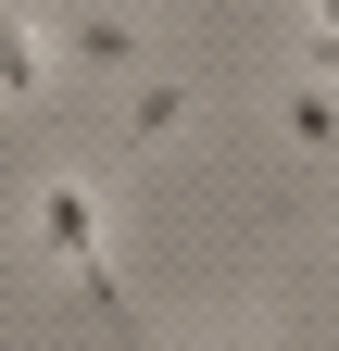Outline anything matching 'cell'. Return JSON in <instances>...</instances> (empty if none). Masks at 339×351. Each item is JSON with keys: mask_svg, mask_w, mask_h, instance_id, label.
I'll list each match as a JSON object with an SVG mask.
<instances>
[{"mask_svg": "<svg viewBox=\"0 0 339 351\" xmlns=\"http://www.w3.org/2000/svg\"><path fill=\"white\" fill-rule=\"evenodd\" d=\"M25 251H38V263H63V276L101 301V326H126V289L101 276V176H75V163H63V176H38V201H25ZM126 339H139V326H126Z\"/></svg>", "mask_w": 339, "mask_h": 351, "instance_id": "6da1fadb", "label": "cell"}, {"mask_svg": "<svg viewBox=\"0 0 339 351\" xmlns=\"http://www.w3.org/2000/svg\"><path fill=\"white\" fill-rule=\"evenodd\" d=\"M176 125H189V75H139V101H126V163H151Z\"/></svg>", "mask_w": 339, "mask_h": 351, "instance_id": "7a4b0ae2", "label": "cell"}, {"mask_svg": "<svg viewBox=\"0 0 339 351\" xmlns=\"http://www.w3.org/2000/svg\"><path fill=\"white\" fill-rule=\"evenodd\" d=\"M75 63H89V75H151L139 13H89V25H75Z\"/></svg>", "mask_w": 339, "mask_h": 351, "instance_id": "3957f363", "label": "cell"}, {"mask_svg": "<svg viewBox=\"0 0 339 351\" xmlns=\"http://www.w3.org/2000/svg\"><path fill=\"white\" fill-rule=\"evenodd\" d=\"M277 125L302 151H339V75H289V101H277Z\"/></svg>", "mask_w": 339, "mask_h": 351, "instance_id": "277c9868", "label": "cell"}, {"mask_svg": "<svg viewBox=\"0 0 339 351\" xmlns=\"http://www.w3.org/2000/svg\"><path fill=\"white\" fill-rule=\"evenodd\" d=\"M38 88H51V51H38V25L0 0V101H38Z\"/></svg>", "mask_w": 339, "mask_h": 351, "instance_id": "5b68a950", "label": "cell"}, {"mask_svg": "<svg viewBox=\"0 0 339 351\" xmlns=\"http://www.w3.org/2000/svg\"><path fill=\"white\" fill-rule=\"evenodd\" d=\"M214 351H264V339H214Z\"/></svg>", "mask_w": 339, "mask_h": 351, "instance_id": "8992f818", "label": "cell"}]
</instances>
